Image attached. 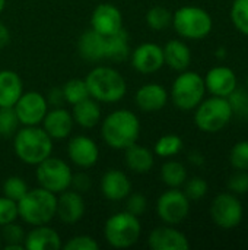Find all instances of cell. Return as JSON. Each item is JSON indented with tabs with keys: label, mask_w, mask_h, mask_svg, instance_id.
Listing matches in <instances>:
<instances>
[{
	"label": "cell",
	"mask_w": 248,
	"mask_h": 250,
	"mask_svg": "<svg viewBox=\"0 0 248 250\" xmlns=\"http://www.w3.org/2000/svg\"><path fill=\"white\" fill-rule=\"evenodd\" d=\"M101 136L110 148L124 151L136 144L140 136L139 117L126 108L115 110L102 120Z\"/></svg>",
	"instance_id": "6da1fadb"
},
{
	"label": "cell",
	"mask_w": 248,
	"mask_h": 250,
	"mask_svg": "<svg viewBox=\"0 0 248 250\" xmlns=\"http://www.w3.org/2000/svg\"><path fill=\"white\" fill-rule=\"evenodd\" d=\"M16 157L28 164L37 166L53 152V139L41 126H22L13 136Z\"/></svg>",
	"instance_id": "7a4b0ae2"
},
{
	"label": "cell",
	"mask_w": 248,
	"mask_h": 250,
	"mask_svg": "<svg viewBox=\"0 0 248 250\" xmlns=\"http://www.w3.org/2000/svg\"><path fill=\"white\" fill-rule=\"evenodd\" d=\"M89 95L98 103L114 104L124 98L127 83L123 75L110 66H96L85 78Z\"/></svg>",
	"instance_id": "3957f363"
},
{
	"label": "cell",
	"mask_w": 248,
	"mask_h": 250,
	"mask_svg": "<svg viewBox=\"0 0 248 250\" xmlns=\"http://www.w3.org/2000/svg\"><path fill=\"white\" fill-rule=\"evenodd\" d=\"M57 195L44 189H28L20 201H18L19 218L28 226H44L56 217Z\"/></svg>",
	"instance_id": "277c9868"
},
{
	"label": "cell",
	"mask_w": 248,
	"mask_h": 250,
	"mask_svg": "<svg viewBox=\"0 0 248 250\" xmlns=\"http://www.w3.org/2000/svg\"><path fill=\"white\" fill-rule=\"evenodd\" d=\"M175 32L186 40H203L212 28L213 21L208 10L199 6H183L172 13V23Z\"/></svg>",
	"instance_id": "5b68a950"
},
{
	"label": "cell",
	"mask_w": 248,
	"mask_h": 250,
	"mask_svg": "<svg viewBox=\"0 0 248 250\" xmlns=\"http://www.w3.org/2000/svg\"><path fill=\"white\" fill-rule=\"evenodd\" d=\"M142 234L139 217L123 211L111 215L104 226V237L111 248L127 249L134 246Z\"/></svg>",
	"instance_id": "8992f818"
},
{
	"label": "cell",
	"mask_w": 248,
	"mask_h": 250,
	"mask_svg": "<svg viewBox=\"0 0 248 250\" xmlns=\"http://www.w3.org/2000/svg\"><path fill=\"white\" fill-rule=\"evenodd\" d=\"M206 94L205 78L193 70H183L171 86V101L181 111L194 110Z\"/></svg>",
	"instance_id": "52a82bcc"
},
{
	"label": "cell",
	"mask_w": 248,
	"mask_h": 250,
	"mask_svg": "<svg viewBox=\"0 0 248 250\" xmlns=\"http://www.w3.org/2000/svg\"><path fill=\"white\" fill-rule=\"evenodd\" d=\"M232 116L234 114L228 98L216 95L206 100L203 98L194 108V123L202 132L206 133H216L222 130L231 122Z\"/></svg>",
	"instance_id": "ba28073f"
},
{
	"label": "cell",
	"mask_w": 248,
	"mask_h": 250,
	"mask_svg": "<svg viewBox=\"0 0 248 250\" xmlns=\"http://www.w3.org/2000/svg\"><path fill=\"white\" fill-rule=\"evenodd\" d=\"M35 167V177L39 183V188H44L56 195L70 188L73 173L64 160L50 155Z\"/></svg>",
	"instance_id": "9c48e42d"
},
{
	"label": "cell",
	"mask_w": 248,
	"mask_h": 250,
	"mask_svg": "<svg viewBox=\"0 0 248 250\" xmlns=\"http://www.w3.org/2000/svg\"><path fill=\"white\" fill-rule=\"evenodd\" d=\"M190 212V199L183 190L170 188L156 201V214L167 226H177L183 223Z\"/></svg>",
	"instance_id": "30bf717a"
},
{
	"label": "cell",
	"mask_w": 248,
	"mask_h": 250,
	"mask_svg": "<svg viewBox=\"0 0 248 250\" xmlns=\"http://www.w3.org/2000/svg\"><path fill=\"white\" fill-rule=\"evenodd\" d=\"M210 217L219 229L232 230L241 224L244 208L234 193H221L212 201Z\"/></svg>",
	"instance_id": "8fae6325"
},
{
	"label": "cell",
	"mask_w": 248,
	"mask_h": 250,
	"mask_svg": "<svg viewBox=\"0 0 248 250\" xmlns=\"http://www.w3.org/2000/svg\"><path fill=\"white\" fill-rule=\"evenodd\" d=\"M20 126H39L48 111L45 97L37 91L23 92L13 105Z\"/></svg>",
	"instance_id": "7c38bea8"
},
{
	"label": "cell",
	"mask_w": 248,
	"mask_h": 250,
	"mask_svg": "<svg viewBox=\"0 0 248 250\" xmlns=\"http://www.w3.org/2000/svg\"><path fill=\"white\" fill-rule=\"evenodd\" d=\"M132 66L142 75L158 72L164 64V50L155 42H143L132 51Z\"/></svg>",
	"instance_id": "4fadbf2b"
},
{
	"label": "cell",
	"mask_w": 248,
	"mask_h": 250,
	"mask_svg": "<svg viewBox=\"0 0 248 250\" xmlns=\"http://www.w3.org/2000/svg\"><path fill=\"white\" fill-rule=\"evenodd\" d=\"M67 157L79 168H89L99 160V148L94 139L85 135L73 136L67 144Z\"/></svg>",
	"instance_id": "5bb4252c"
},
{
	"label": "cell",
	"mask_w": 248,
	"mask_h": 250,
	"mask_svg": "<svg viewBox=\"0 0 248 250\" xmlns=\"http://www.w3.org/2000/svg\"><path fill=\"white\" fill-rule=\"evenodd\" d=\"M91 28L104 37H108L123 28L121 10L111 3L98 4L91 15Z\"/></svg>",
	"instance_id": "9a60e30c"
},
{
	"label": "cell",
	"mask_w": 248,
	"mask_h": 250,
	"mask_svg": "<svg viewBox=\"0 0 248 250\" xmlns=\"http://www.w3.org/2000/svg\"><path fill=\"white\" fill-rule=\"evenodd\" d=\"M85 215V201L82 193L67 189L57 195L56 217L64 224H76Z\"/></svg>",
	"instance_id": "2e32d148"
},
{
	"label": "cell",
	"mask_w": 248,
	"mask_h": 250,
	"mask_svg": "<svg viewBox=\"0 0 248 250\" xmlns=\"http://www.w3.org/2000/svg\"><path fill=\"white\" fill-rule=\"evenodd\" d=\"M148 246L152 250H189L190 242L180 230L171 226H164L151 231Z\"/></svg>",
	"instance_id": "e0dca14e"
},
{
	"label": "cell",
	"mask_w": 248,
	"mask_h": 250,
	"mask_svg": "<svg viewBox=\"0 0 248 250\" xmlns=\"http://www.w3.org/2000/svg\"><path fill=\"white\" fill-rule=\"evenodd\" d=\"M75 126L73 116L64 107H53L47 111L41 122V127L50 135L51 139H66L72 135Z\"/></svg>",
	"instance_id": "ac0fdd59"
},
{
	"label": "cell",
	"mask_w": 248,
	"mask_h": 250,
	"mask_svg": "<svg viewBox=\"0 0 248 250\" xmlns=\"http://www.w3.org/2000/svg\"><path fill=\"white\" fill-rule=\"evenodd\" d=\"M168 91L161 83H145L134 94V104L143 113H156L168 103Z\"/></svg>",
	"instance_id": "d6986e66"
},
{
	"label": "cell",
	"mask_w": 248,
	"mask_h": 250,
	"mask_svg": "<svg viewBox=\"0 0 248 250\" xmlns=\"http://www.w3.org/2000/svg\"><path fill=\"white\" fill-rule=\"evenodd\" d=\"M101 193L111 202L124 201L132 192V182L129 176L121 170H108L101 177Z\"/></svg>",
	"instance_id": "ffe728a7"
},
{
	"label": "cell",
	"mask_w": 248,
	"mask_h": 250,
	"mask_svg": "<svg viewBox=\"0 0 248 250\" xmlns=\"http://www.w3.org/2000/svg\"><path fill=\"white\" fill-rule=\"evenodd\" d=\"M205 85L212 95L227 98L237 88V75L228 66H215L206 73Z\"/></svg>",
	"instance_id": "44dd1931"
},
{
	"label": "cell",
	"mask_w": 248,
	"mask_h": 250,
	"mask_svg": "<svg viewBox=\"0 0 248 250\" xmlns=\"http://www.w3.org/2000/svg\"><path fill=\"white\" fill-rule=\"evenodd\" d=\"M23 245L26 250H58L63 246L60 234L54 229L48 227V224L35 226L29 233H26Z\"/></svg>",
	"instance_id": "7402d4cb"
},
{
	"label": "cell",
	"mask_w": 248,
	"mask_h": 250,
	"mask_svg": "<svg viewBox=\"0 0 248 250\" xmlns=\"http://www.w3.org/2000/svg\"><path fill=\"white\" fill-rule=\"evenodd\" d=\"M77 53L89 63L105 59V37L92 28L85 31L77 40Z\"/></svg>",
	"instance_id": "603a6c76"
},
{
	"label": "cell",
	"mask_w": 248,
	"mask_h": 250,
	"mask_svg": "<svg viewBox=\"0 0 248 250\" xmlns=\"http://www.w3.org/2000/svg\"><path fill=\"white\" fill-rule=\"evenodd\" d=\"M164 50V62L165 64L175 70L183 72L187 70L191 63V51L190 47L181 40H171L162 47Z\"/></svg>",
	"instance_id": "cb8c5ba5"
},
{
	"label": "cell",
	"mask_w": 248,
	"mask_h": 250,
	"mask_svg": "<svg viewBox=\"0 0 248 250\" xmlns=\"http://www.w3.org/2000/svg\"><path fill=\"white\" fill-rule=\"evenodd\" d=\"M124 164L130 171L136 174L149 173L155 164L153 152L146 146L137 145L136 142L124 149Z\"/></svg>",
	"instance_id": "d4e9b609"
},
{
	"label": "cell",
	"mask_w": 248,
	"mask_h": 250,
	"mask_svg": "<svg viewBox=\"0 0 248 250\" xmlns=\"http://www.w3.org/2000/svg\"><path fill=\"white\" fill-rule=\"evenodd\" d=\"M23 94L20 76L9 69L0 70V107H13Z\"/></svg>",
	"instance_id": "484cf974"
},
{
	"label": "cell",
	"mask_w": 248,
	"mask_h": 250,
	"mask_svg": "<svg viewBox=\"0 0 248 250\" xmlns=\"http://www.w3.org/2000/svg\"><path fill=\"white\" fill-rule=\"evenodd\" d=\"M72 116L77 126L83 129H92L101 122V105L96 100L88 97L73 105Z\"/></svg>",
	"instance_id": "4316f807"
},
{
	"label": "cell",
	"mask_w": 248,
	"mask_h": 250,
	"mask_svg": "<svg viewBox=\"0 0 248 250\" xmlns=\"http://www.w3.org/2000/svg\"><path fill=\"white\" fill-rule=\"evenodd\" d=\"M130 57V37L124 28L105 37V59L111 62H126Z\"/></svg>",
	"instance_id": "83f0119b"
},
{
	"label": "cell",
	"mask_w": 248,
	"mask_h": 250,
	"mask_svg": "<svg viewBox=\"0 0 248 250\" xmlns=\"http://www.w3.org/2000/svg\"><path fill=\"white\" fill-rule=\"evenodd\" d=\"M161 180L168 188L180 189L187 180V170L180 161H167L161 167Z\"/></svg>",
	"instance_id": "f1b7e54d"
},
{
	"label": "cell",
	"mask_w": 248,
	"mask_h": 250,
	"mask_svg": "<svg viewBox=\"0 0 248 250\" xmlns=\"http://www.w3.org/2000/svg\"><path fill=\"white\" fill-rule=\"evenodd\" d=\"M181 149H183V139H181L178 135H174V133L161 136V138L156 141L155 148H153L155 154H156L158 157H162V158L174 157V155H177Z\"/></svg>",
	"instance_id": "f546056e"
},
{
	"label": "cell",
	"mask_w": 248,
	"mask_h": 250,
	"mask_svg": "<svg viewBox=\"0 0 248 250\" xmlns=\"http://www.w3.org/2000/svg\"><path fill=\"white\" fill-rule=\"evenodd\" d=\"M146 23L152 31H164L172 23V13L164 6H153L146 12Z\"/></svg>",
	"instance_id": "4dcf8cb0"
},
{
	"label": "cell",
	"mask_w": 248,
	"mask_h": 250,
	"mask_svg": "<svg viewBox=\"0 0 248 250\" xmlns=\"http://www.w3.org/2000/svg\"><path fill=\"white\" fill-rule=\"evenodd\" d=\"M63 92H64L66 103H69L72 105H75V104L80 103L82 100L91 97L85 79H79V78H75V79L67 81L63 85Z\"/></svg>",
	"instance_id": "1f68e13d"
},
{
	"label": "cell",
	"mask_w": 248,
	"mask_h": 250,
	"mask_svg": "<svg viewBox=\"0 0 248 250\" xmlns=\"http://www.w3.org/2000/svg\"><path fill=\"white\" fill-rule=\"evenodd\" d=\"M229 16L235 29L248 37V0H234Z\"/></svg>",
	"instance_id": "d6a6232c"
},
{
	"label": "cell",
	"mask_w": 248,
	"mask_h": 250,
	"mask_svg": "<svg viewBox=\"0 0 248 250\" xmlns=\"http://www.w3.org/2000/svg\"><path fill=\"white\" fill-rule=\"evenodd\" d=\"M20 123L13 107H0V136L13 138Z\"/></svg>",
	"instance_id": "836d02e7"
},
{
	"label": "cell",
	"mask_w": 248,
	"mask_h": 250,
	"mask_svg": "<svg viewBox=\"0 0 248 250\" xmlns=\"http://www.w3.org/2000/svg\"><path fill=\"white\" fill-rule=\"evenodd\" d=\"M1 190H3V196L18 202L28 192V185H26V182L22 177L10 176V177H7L4 180V183L1 186Z\"/></svg>",
	"instance_id": "e575fe53"
},
{
	"label": "cell",
	"mask_w": 248,
	"mask_h": 250,
	"mask_svg": "<svg viewBox=\"0 0 248 250\" xmlns=\"http://www.w3.org/2000/svg\"><path fill=\"white\" fill-rule=\"evenodd\" d=\"M0 234H1V242L4 245H23L25 237H26L23 227L20 224H18L16 221L3 226L0 230Z\"/></svg>",
	"instance_id": "d590c367"
},
{
	"label": "cell",
	"mask_w": 248,
	"mask_h": 250,
	"mask_svg": "<svg viewBox=\"0 0 248 250\" xmlns=\"http://www.w3.org/2000/svg\"><path fill=\"white\" fill-rule=\"evenodd\" d=\"M229 163L235 170L248 171V141H240L232 146Z\"/></svg>",
	"instance_id": "8d00e7d4"
},
{
	"label": "cell",
	"mask_w": 248,
	"mask_h": 250,
	"mask_svg": "<svg viewBox=\"0 0 248 250\" xmlns=\"http://www.w3.org/2000/svg\"><path fill=\"white\" fill-rule=\"evenodd\" d=\"M227 98L231 105L232 114L244 117V119L248 117V92L246 89L235 88Z\"/></svg>",
	"instance_id": "74e56055"
},
{
	"label": "cell",
	"mask_w": 248,
	"mask_h": 250,
	"mask_svg": "<svg viewBox=\"0 0 248 250\" xmlns=\"http://www.w3.org/2000/svg\"><path fill=\"white\" fill-rule=\"evenodd\" d=\"M184 186V195L190 199V201H199L202 198L206 196L208 193V182L202 177H191L189 180H186Z\"/></svg>",
	"instance_id": "f35d334b"
},
{
	"label": "cell",
	"mask_w": 248,
	"mask_h": 250,
	"mask_svg": "<svg viewBox=\"0 0 248 250\" xmlns=\"http://www.w3.org/2000/svg\"><path fill=\"white\" fill-rule=\"evenodd\" d=\"M19 218V212H18V202L6 198V196H0V227L13 223Z\"/></svg>",
	"instance_id": "ab89813d"
},
{
	"label": "cell",
	"mask_w": 248,
	"mask_h": 250,
	"mask_svg": "<svg viewBox=\"0 0 248 250\" xmlns=\"http://www.w3.org/2000/svg\"><path fill=\"white\" fill-rule=\"evenodd\" d=\"M61 248L64 250H98L99 243L88 234H80L69 239Z\"/></svg>",
	"instance_id": "60d3db41"
},
{
	"label": "cell",
	"mask_w": 248,
	"mask_h": 250,
	"mask_svg": "<svg viewBox=\"0 0 248 250\" xmlns=\"http://www.w3.org/2000/svg\"><path fill=\"white\" fill-rule=\"evenodd\" d=\"M124 201H126V211L136 215V217H142L148 209V199L142 193H137V192L132 193L130 192Z\"/></svg>",
	"instance_id": "b9f144b4"
},
{
	"label": "cell",
	"mask_w": 248,
	"mask_h": 250,
	"mask_svg": "<svg viewBox=\"0 0 248 250\" xmlns=\"http://www.w3.org/2000/svg\"><path fill=\"white\" fill-rule=\"evenodd\" d=\"M228 189L234 195H246V193H248V171L237 170V173L232 174L228 179Z\"/></svg>",
	"instance_id": "7bdbcfd3"
},
{
	"label": "cell",
	"mask_w": 248,
	"mask_h": 250,
	"mask_svg": "<svg viewBox=\"0 0 248 250\" xmlns=\"http://www.w3.org/2000/svg\"><path fill=\"white\" fill-rule=\"evenodd\" d=\"M70 188H72L73 190H76V192H79V193L83 195V193H86V192L91 190V188H92V179H91L89 174H86V173H83V171L76 173V174L72 176Z\"/></svg>",
	"instance_id": "ee69618b"
},
{
	"label": "cell",
	"mask_w": 248,
	"mask_h": 250,
	"mask_svg": "<svg viewBox=\"0 0 248 250\" xmlns=\"http://www.w3.org/2000/svg\"><path fill=\"white\" fill-rule=\"evenodd\" d=\"M44 97H45L48 105H51V107H63V104L66 103L63 86H53V88H50L48 92Z\"/></svg>",
	"instance_id": "f6af8a7d"
},
{
	"label": "cell",
	"mask_w": 248,
	"mask_h": 250,
	"mask_svg": "<svg viewBox=\"0 0 248 250\" xmlns=\"http://www.w3.org/2000/svg\"><path fill=\"white\" fill-rule=\"evenodd\" d=\"M10 42V31L9 28L0 22V48L6 47Z\"/></svg>",
	"instance_id": "bcb514c9"
},
{
	"label": "cell",
	"mask_w": 248,
	"mask_h": 250,
	"mask_svg": "<svg viewBox=\"0 0 248 250\" xmlns=\"http://www.w3.org/2000/svg\"><path fill=\"white\" fill-rule=\"evenodd\" d=\"M189 160H190V163L194 164V166H203V164H205V157H203L199 151L190 152Z\"/></svg>",
	"instance_id": "7dc6e473"
},
{
	"label": "cell",
	"mask_w": 248,
	"mask_h": 250,
	"mask_svg": "<svg viewBox=\"0 0 248 250\" xmlns=\"http://www.w3.org/2000/svg\"><path fill=\"white\" fill-rule=\"evenodd\" d=\"M4 250H25L23 245H4Z\"/></svg>",
	"instance_id": "c3c4849f"
},
{
	"label": "cell",
	"mask_w": 248,
	"mask_h": 250,
	"mask_svg": "<svg viewBox=\"0 0 248 250\" xmlns=\"http://www.w3.org/2000/svg\"><path fill=\"white\" fill-rule=\"evenodd\" d=\"M215 56H216L218 59H225V57H227V51H225V48H224V47L218 48V50H216V53H215Z\"/></svg>",
	"instance_id": "681fc988"
},
{
	"label": "cell",
	"mask_w": 248,
	"mask_h": 250,
	"mask_svg": "<svg viewBox=\"0 0 248 250\" xmlns=\"http://www.w3.org/2000/svg\"><path fill=\"white\" fill-rule=\"evenodd\" d=\"M4 7H6V0H0V15L4 10Z\"/></svg>",
	"instance_id": "f907efd6"
},
{
	"label": "cell",
	"mask_w": 248,
	"mask_h": 250,
	"mask_svg": "<svg viewBox=\"0 0 248 250\" xmlns=\"http://www.w3.org/2000/svg\"><path fill=\"white\" fill-rule=\"evenodd\" d=\"M0 246H1V234H0Z\"/></svg>",
	"instance_id": "816d5d0a"
},
{
	"label": "cell",
	"mask_w": 248,
	"mask_h": 250,
	"mask_svg": "<svg viewBox=\"0 0 248 250\" xmlns=\"http://www.w3.org/2000/svg\"><path fill=\"white\" fill-rule=\"evenodd\" d=\"M247 86H248V78H247Z\"/></svg>",
	"instance_id": "f5cc1de1"
}]
</instances>
